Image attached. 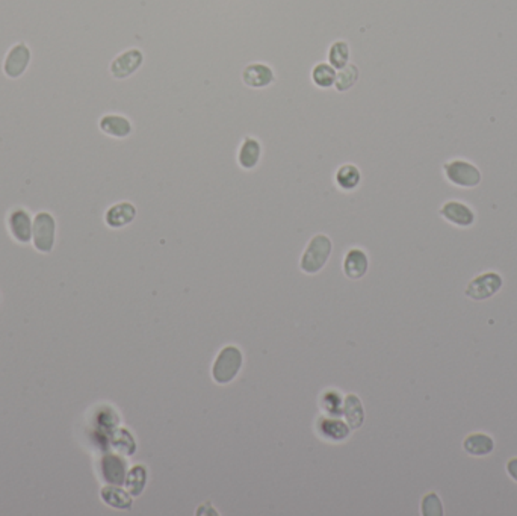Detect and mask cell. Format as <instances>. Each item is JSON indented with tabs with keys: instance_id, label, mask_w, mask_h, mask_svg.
<instances>
[{
	"instance_id": "cell-15",
	"label": "cell",
	"mask_w": 517,
	"mask_h": 516,
	"mask_svg": "<svg viewBox=\"0 0 517 516\" xmlns=\"http://www.w3.org/2000/svg\"><path fill=\"white\" fill-rule=\"evenodd\" d=\"M101 498L108 505L114 509L127 510L132 508V496L118 486L109 484L101 489Z\"/></svg>"
},
{
	"instance_id": "cell-7",
	"label": "cell",
	"mask_w": 517,
	"mask_h": 516,
	"mask_svg": "<svg viewBox=\"0 0 517 516\" xmlns=\"http://www.w3.org/2000/svg\"><path fill=\"white\" fill-rule=\"evenodd\" d=\"M242 81L250 88H267L276 81L274 71L267 64H250L242 71Z\"/></svg>"
},
{
	"instance_id": "cell-23",
	"label": "cell",
	"mask_w": 517,
	"mask_h": 516,
	"mask_svg": "<svg viewBox=\"0 0 517 516\" xmlns=\"http://www.w3.org/2000/svg\"><path fill=\"white\" fill-rule=\"evenodd\" d=\"M319 430H321L324 438H330L334 440H342L348 436V433H350V428H348V426H345L344 422L325 418L319 421Z\"/></svg>"
},
{
	"instance_id": "cell-3",
	"label": "cell",
	"mask_w": 517,
	"mask_h": 516,
	"mask_svg": "<svg viewBox=\"0 0 517 516\" xmlns=\"http://www.w3.org/2000/svg\"><path fill=\"white\" fill-rule=\"evenodd\" d=\"M445 172L448 179L454 185L472 188L481 182V173L472 164L465 161H454L445 165Z\"/></svg>"
},
{
	"instance_id": "cell-20",
	"label": "cell",
	"mask_w": 517,
	"mask_h": 516,
	"mask_svg": "<svg viewBox=\"0 0 517 516\" xmlns=\"http://www.w3.org/2000/svg\"><path fill=\"white\" fill-rule=\"evenodd\" d=\"M336 69L332 67L330 64L321 62L313 67L312 70V81L316 87L319 88H330L334 85L336 82Z\"/></svg>"
},
{
	"instance_id": "cell-22",
	"label": "cell",
	"mask_w": 517,
	"mask_h": 516,
	"mask_svg": "<svg viewBox=\"0 0 517 516\" xmlns=\"http://www.w3.org/2000/svg\"><path fill=\"white\" fill-rule=\"evenodd\" d=\"M328 61L334 69H344L350 61V46L345 41H336L328 50Z\"/></svg>"
},
{
	"instance_id": "cell-14",
	"label": "cell",
	"mask_w": 517,
	"mask_h": 516,
	"mask_svg": "<svg viewBox=\"0 0 517 516\" xmlns=\"http://www.w3.org/2000/svg\"><path fill=\"white\" fill-rule=\"evenodd\" d=\"M463 448H465V452L471 456H486L493 452L495 442L488 435L475 433L465 439Z\"/></svg>"
},
{
	"instance_id": "cell-24",
	"label": "cell",
	"mask_w": 517,
	"mask_h": 516,
	"mask_svg": "<svg viewBox=\"0 0 517 516\" xmlns=\"http://www.w3.org/2000/svg\"><path fill=\"white\" fill-rule=\"evenodd\" d=\"M146 482H147V471H146V468L141 465L132 468V471L126 475L127 489L134 496H138L141 492H143Z\"/></svg>"
},
{
	"instance_id": "cell-8",
	"label": "cell",
	"mask_w": 517,
	"mask_h": 516,
	"mask_svg": "<svg viewBox=\"0 0 517 516\" xmlns=\"http://www.w3.org/2000/svg\"><path fill=\"white\" fill-rule=\"evenodd\" d=\"M31 60V50L27 49V46L23 43L15 44L11 50L8 52L6 60L3 64V70L6 76L9 78H18L24 73L27 64Z\"/></svg>"
},
{
	"instance_id": "cell-25",
	"label": "cell",
	"mask_w": 517,
	"mask_h": 516,
	"mask_svg": "<svg viewBox=\"0 0 517 516\" xmlns=\"http://www.w3.org/2000/svg\"><path fill=\"white\" fill-rule=\"evenodd\" d=\"M422 513L425 516H440L444 515V508L436 494H428L422 501Z\"/></svg>"
},
{
	"instance_id": "cell-6",
	"label": "cell",
	"mask_w": 517,
	"mask_h": 516,
	"mask_svg": "<svg viewBox=\"0 0 517 516\" xmlns=\"http://www.w3.org/2000/svg\"><path fill=\"white\" fill-rule=\"evenodd\" d=\"M502 286V277L496 273H486L475 277L466 288V295L474 300H486L495 295Z\"/></svg>"
},
{
	"instance_id": "cell-18",
	"label": "cell",
	"mask_w": 517,
	"mask_h": 516,
	"mask_svg": "<svg viewBox=\"0 0 517 516\" xmlns=\"http://www.w3.org/2000/svg\"><path fill=\"white\" fill-rule=\"evenodd\" d=\"M362 174L360 170L353 164L342 165L339 170L336 172V183L342 188L344 191H353L360 185Z\"/></svg>"
},
{
	"instance_id": "cell-11",
	"label": "cell",
	"mask_w": 517,
	"mask_h": 516,
	"mask_svg": "<svg viewBox=\"0 0 517 516\" xmlns=\"http://www.w3.org/2000/svg\"><path fill=\"white\" fill-rule=\"evenodd\" d=\"M440 214L449 221L455 224V226H462V228H467L474 224V212L467 208L466 204L463 203H457V202H449L446 203L444 208H441Z\"/></svg>"
},
{
	"instance_id": "cell-19",
	"label": "cell",
	"mask_w": 517,
	"mask_h": 516,
	"mask_svg": "<svg viewBox=\"0 0 517 516\" xmlns=\"http://www.w3.org/2000/svg\"><path fill=\"white\" fill-rule=\"evenodd\" d=\"M103 473H105L106 480L114 484H121L126 480V465L115 456L103 459Z\"/></svg>"
},
{
	"instance_id": "cell-9",
	"label": "cell",
	"mask_w": 517,
	"mask_h": 516,
	"mask_svg": "<svg viewBox=\"0 0 517 516\" xmlns=\"http://www.w3.org/2000/svg\"><path fill=\"white\" fill-rule=\"evenodd\" d=\"M369 260L368 255L360 249H351L346 253L344 260V273L348 279L359 280L368 273Z\"/></svg>"
},
{
	"instance_id": "cell-5",
	"label": "cell",
	"mask_w": 517,
	"mask_h": 516,
	"mask_svg": "<svg viewBox=\"0 0 517 516\" xmlns=\"http://www.w3.org/2000/svg\"><path fill=\"white\" fill-rule=\"evenodd\" d=\"M55 239V220L50 214L41 212L34 221V242L35 247L43 253H49Z\"/></svg>"
},
{
	"instance_id": "cell-13",
	"label": "cell",
	"mask_w": 517,
	"mask_h": 516,
	"mask_svg": "<svg viewBox=\"0 0 517 516\" xmlns=\"http://www.w3.org/2000/svg\"><path fill=\"white\" fill-rule=\"evenodd\" d=\"M99 125L101 132H105L106 135L114 138H126L132 134V123L126 117L121 116L109 114L101 117Z\"/></svg>"
},
{
	"instance_id": "cell-17",
	"label": "cell",
	"mask_w": 517,
	"mask_h": 516,
	"mask_svg": "<svg viewBox=\"0 0 517 516\" xmlns=\"http://www.w3.org/2000/svg\"><path fill=\"white\" fill-rule=\"evenodd\" d=\"M9 226H11L14 237L20 242H27L31 239V220L24 211H14L9 217Z\"/></svg>"
},
{
	"instance_id": "cell-16",
	"label": "cell",
	"mask_w": 517,
	"mask_h": 516,
	"mask_svg": "<svg viewBox=\"0 0 517 516\" xmlns=\"http://www.w3.org/2000/svg\"><path fill=\"white\" fill-rule=\"evenodd\" d=\"M344 415L348 424H350L351 428H359L363 424L364 419V414H363V406L360 403V398L354 396V393H350L346 396L344 400Z\"/></svg>"
},
{
	"instance_id": "cell-2",
	"label": "cell",
	"mask_w": 517,
	"mask_h": 516,
	"mask_svg": "<svg viewBox=\"0 0 517 516\" xmlns=\"http://www.w3.org/2000/svg\"><path fill=\"white\" fill-rule=\"evenodd\" d=\"M242 353L234 345H227L220 351L212 370V377L218 384H227L236 377L242 367Z\"/></svg>"
},
{
	"instance_id": "cell-26",
	"label": "cell",
	"mask_w": 517,
	"mask_h": 516,
	"mask_svg": "<svg viewBox=\"0 0 517 516\" xmlns=\"http://www.w3.org/2000/svg\"><path fill=\"white\" fill-rule=\"evenodd\" d=\"M507 473L510 474L514 482H517V457L511 459V461L507 463Z\"/></svg>"
},
{
	"instance_id": "cell-12",
	"label": "cell",
	"mask_w": 517,
	"mask_h": 516,
	"mask_svg": "<svg viewBox=\"0 0 517 516\" xmlns=\"http://www.w3.org/2000/svg\"><path fill=\"white\" fill-rule=\"evenodd\" d=\"M135 217H136L135 206L132 203L123 202V203L114 204L112 208H109V211L106 212V223H108V226L118 229V228L127 226V224H130L135 220Z\"/></svg>"
},
{
	"instance_id": "cell-21",
	"label": "cell",
	"mask_w": 517,
	"mask_h": 516,
	"mask_svg": "<svg viewBox=\"0 0 517 516\" xmlns=\"http://www.w3.org/2000/svg\"><path fill=\"white\" fill-rule=\"evenodd\" d=\"M357 81H359V69L353 64H348L336 74L334 87L339 92H345L348 90H351L357 83Z\"/></svg>"
},
{
	"instance_id": "cell-10",
	"label": "cell",
	"mask_w": 517,
	"mask_h": 516,
	"mask_svg": "<svg viewBox=\"0 0 517 516\" xmlns=\"http://www.w3.org/2000/svg\"><path fill=\"white\" fill-rule=\"evenodd\" d=\"M262 155V146L256 138L247 137L242 141L238 152V164L243 168V170H253L256 168Z\"/></svg>"
},
{
	"instance_id": "cell-1",
	"label": "cell",
	"mask_w": 517,
	"mask_h": 516,
	"mask_svg": "<svg viewBox=\"0 0 517 516\" xmlns=\"http://www.w3.org/2000/svg\"><path fill=\"white\" fill-rule=\"evenodd\" d=\"M332 250L333 244L327 235H315L303 253L299 267L307 274H316L318 271H321L325 267L328 258L332 255Z\"/></svg>"
},
{
	"instance_id": "cell-4",
	"label": "cell",
	"mask_w": 517,
	"mask_h": 516,
	"mask_svg": "<svg viewBox=\"0 0 517 516\" xmlns=\"http://www.w3.org/2000/svg\"><path fill=\"white\" fill-rule=\"evenodd\" d=\"M144 62V55L139 49H129L118 55L111 64V73L115 79H126L141 69Z\"/></svg>"
}]
</instances>
